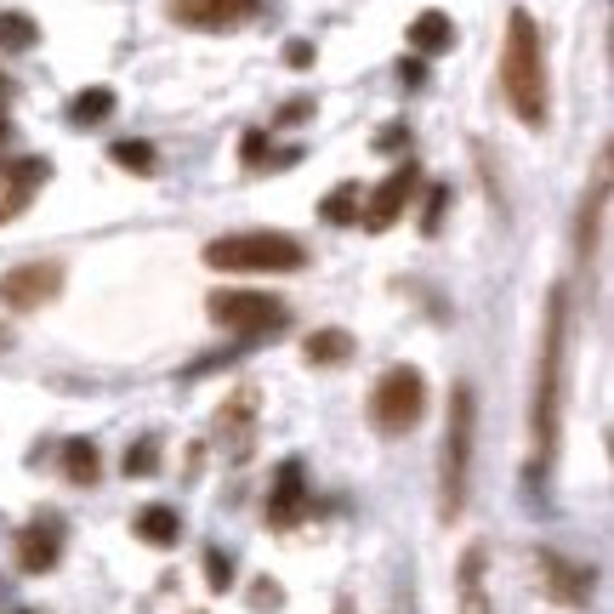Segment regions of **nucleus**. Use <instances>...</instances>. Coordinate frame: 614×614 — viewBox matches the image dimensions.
<instances>
[{"mask_svg": "<svg viewBox=\"0 0 614 614\" xmlns=\"http://www.w3.org/2000/svg\"><path fill=\"white\" fill-rule=\"evenodd\" d=\"M456 586H461V608H456V614H495V603H490V592H484V546H467V552H461Z\"/></svg>", "mask_w": 614, "mask_h": 614, "instance_id": "16", "label": "nucleus"}, {"mask_svg": "<svg viewBox=\"0 0 614 614\" xmlns=\"http://www.w3.org/2000/svg\"><path fill=\"white\" fill-rule=\"evenodd\" d=\"M239 160H245V171H256L262 160L273 165V136H267V131H245V143H239Z\"/></svg>", "mask_w": 614, "mask_h": 614, "instance_id": "27", "label": "nucleus"}, {"mask_svg": "<svg viewBox=\"0 0 614 614\" xmlns=\"http://www.w3.org/2000/svg\"><path fill=\"white\" fill-rule=\"evenodd\" d=\"M285 63H290V68H307V63H314V46H307V41H290V46H285Z\"/></svg>", "mask_w": 614, "mask_h": 614, "instance_id": "32", "label": "nucleus"}, {"mask_svg": "<svg viewBox=\"0 0 614 614\" xmlns=\"http://www.w3.org/2000/svg\"><path fill=\"white\" fill-rule=\"evenodd\" d=\"M177 12L188 29H233V23H245L262 12V0H177Z\"/></svg>", "mask_w": 614, "mask_h": 614, "instance_id": "13", "label": "nucleus"}, {"mask_svg": "<svg viewBox=\"0 0 614 614\" xmlns=\"http://www.w3.org/2000/svg\"><path fill=\"white\" fill-rule=\"evenodd\" d=\"M205 307H211V319L233 336H273V330L290 325V307L279 296H262V290H217Z\"/></svg>", "mask_w": 614, "mask_h": 614, "instance_id": "6", "label": "nucleus"}, {"mask_svg": "<svg viewBox=\"0 0 614 614\" xmlns=\"http://www.w3.org/2000/svg\"><path fill=\"white\" fill-rule=\"evenodd\" d=\"M501 91L512 114L524 125H546V57H540V29L529 12L506 18V52H501Z\"/></svg>", "mask_w": 614, "mask_h": 614, "instance_id": "2", "label": "nucleus"}, {"mask_svg": "<svg viewBox=\"0 0 614 614\" xmlns=\"http://www.w3.org/2000/svg\"><path fill=\"white\" fill-rule=\"evenodd\" d=\"M398 80H404V86H421V80H427V63H421V57L398 63Z\"/></svg>", "mask_w": 614, "mask_h": 614, "instance_id": "31", "label": "nucleus"}, {"mask_svg": "<svg viewBox=\"0 0 614 614\" xmlns=\"http://www.w3.org/2000/svg\"><path fill=\"white\" fill-rule=\"evenodd\" d=\"M603 211H608V154H597V177H592V194L580 205V256H597V233H603Z\"/></svg>", "mask_w": 614, "mask_h": 614, "instance_id": "14", "label": "nucleus"}, {"mask_svg": "<svg viewBox=\"0 0 614 614\" xmlns=\"http://www.w3.org/2000/svg\"><path fill=\"white\" fill-rule=\"evenodd\" d=\"M205 580H211V592H228L233 586V558L228 552H205Z\"/></svg>", "mask_w": 614, "mask_h": 614, "instance_id": "28", "label": "nucleus"}, {"mask_svg": "<svg viewBox=\"0 0 614 614\" xmlns=\"http://www.w3.org/2000/svg\"><path fill=\"white\" fill-rule=\"evenodd\" d=\"M205 262L217 273H296L307 262L301 239L279 228H251V233H222L205 245Z\"/></svg>", "mask_w": 614, "mask_h": 614, "instance_id": "4", "label": "nucleus"}, {"mask_svg": "<svg viewBox=\"0 0 614 614\" xmlns=\"http://www.w3.org/2000/svg\"><path fill=\"white\" fill-rule=\"evenodd\" d=\"M63 552V540H57V524H29L18 535V569L23 574H46Z\"/></svg>", "mask_w": 614, "mask_h": 614, "instance_id": "15", "label": "nucleus"}, {"mask_svg": "<svg viewBox=\"0 0 614 614\" xmlns=\"http://www.w3.org/2000/svg\"><path fill=\"white\" fill-rule=\"evenodd\" d=\"M63 290V267L57 262H23L12 273H0V301L18 307V314H34V307L57 301Z\"/></svg>", "mask_w": 614, "mask_h": 614, "instance_id": "7", "label": "nucleus"}, {"mask_svg": "<svg viewBox=\"0 0 614 614\" xmlns=\"http://www.w3.org/2000/svg\"><path fill=\"white\" fill-rule=\"evenodd\" d=\"M301 512H307V472H301V461H279L273 490H267V524L290 529V524H301Z\"/></svg>", "mask_w": 614, "mask_h": 614, "instance_id": "9", "label": "nucleus"}, {"mask_svg": "<svg viewBox=\"0 0 614 614\" xmlns=\"http://www.w3.org/2000/svg\"><path fill=\"white\" fill-rule=\"evenodd\" d=\"M149 472H160V443L154 438H143V443H131V450H125V478H149Z\"/></svg>", "mask_w": 614, "mask_h": 614, "instance_id": "25", "label": "nucleus"}, {"mask_svg": "<svg viewBox=\"0 0 614 614\" xmlns=\"http://www.w3.org/2000/svg\"><path fill=\"white\" fill-rule=\"evenodd\" d=\"M109 160L125 165V171H136V177H149V171H154V149H149V143H136V136H120V143L109 149Z\"/></svg>", "mask_w": 614, "mask_h": 614, "instance_id": "24", "label": "nucleus"}, {"mask_svg": "<svg viewBox=\"0 0 614 614\" xmlns=\"http://www.w3.org/2000/svg\"><path fill=\"white\" fill-rule=\"evenodd\" d=\"M34 41H41L34 18H23V12H0V52H29Z\"/></svg>", "mask_w": 614, "mask_h": 614, "instance_id": "23", "label": "nucleus"}, {"mask_svg": "<svg viewBox=\"0 0 614 614\" xmlns=\"http://www.w3.org/2000/svg\"><path fill=\"white\" fill-rule=\"evenodd\" d=\"M443 211H450V188L432 183L427 188V205H421V233H438L443 228Z\"/></svg>", "mask_w": 614, "mask_h": 614, "instance_id": "26", "label": "nucleus"}, {"mask_svg": "<svg viewBox=\"0 0 614 614\" xmlns=\"http://www.w3.org/2000/svg\"><path fill=\"white\" fill-rule=\"evenodd\" d=\"M319 217H325V222H336V228L359 222V183H336V188L325 194V205H319Z\"/></svg>", "mask_w": 614, "mask_h": 614, "instance_id": "22", "label": "nucleus"}, {"mask_svg": "<svg viewBox=\"0 0 614 614\" xmlns=\"http://www.w3.org/2000/svg\"><path fill=\"white\" fill-rule=\"evenodd\" d=\"M416 188H421V171H416V165H398V171H387V183L370 194V205H359L364 228H370V233H387V228L404 217V205L416 199Z\"/></svg>", "mask_w": 614, "mask_h": 614, "instance_id": "8", "label": "nucleus"}, {"mask_svg": "<svg viewBox=\"0 0 614 614\" xmlns=\"http://www.w3.org/2000/svg\"><path fill=\"white\" fill-rule=\"evenodd\" d=\"M279 603H285V592L273 586V580H256L251 586V608H279Z\"/></svg>", "mask_w": 614, "mask_h": 614, "instance_id": "29", "label": "nucleus"}, {"mask_svg": "<svg viewBox=\"0 0 614 614\" xmlns=\"http://www.w3.org/2000/svg\"><path fill=\"white\" fill-rule=\"evenodd\" d=\"M569 336H574V301L569 285H552L540 319V353H535V398H529V443L535 472L552 467L563 438V393H569Z\"/></svg>", "mask_w": 614, "mask_h": 614, "instance_id": "1", "label": "nucleus"}, {"mask_svg": "<svg viewBox=\"0 0 614 614\" xmlns=\"http://www.w3.org/2000/svg\"><path fill=\"white\" fill-rule=\"evenodd\" d=\"M450 46H456L450 12H421L416 23H409V52H416V57H438V52H450Z\"/></svg>", "mask_w": 614, "mask_h": 614, "instance_id": "17", "label": "nucleus"}, {"mask_svg": "<svg viewBox=\"0 0 614 614\" xmlns=\"http://www.w3.org/2000/svg\"><path fill=\"white\" fill-rule=\"evenodd\" d=\"M359 348H353V336L348 330H314V336H307V364H348Z\"/></svg>", "mask_w": 614, "mask_h": 614, "instance_id": "19", "label": "nucleus"}, {"mask_svg": "<svg viewBox=\"0 0 614 614\" xmlns=\"http://www.w3.org/2000/svg\"><path fill=\"white\" fill-rule=\"evenodd\" d=\"M535 563H540V580H546V592H552L558 603L580 608V603L592 597V569L569 563L563 552H552V546H540V552H535Z\"/></svg>", "mask_w": 614, "mask_h": 614, "instance_id": "10", "label": "nucleus"}, {"mask_svg": "<svg viewBox=\"0 0 614 614\" xmlns=\"http://www.w3.org/2000/svg\"><path fill=\"white\" fill-rule=\"evenodd\" d=\"M136 535H143L149 546H177V535H183L177 506H143L136 512Z\"/></svg>", "mask_w": 614, "mask_h": 614, "instance_id": "18", "label": "nucleus"}, {"mask_svg": "<svg viewBox=\"0 0 614 614\" xmlns=\"http://www.w3.org/2000/svg\"><path fill=\"white\" fill-rule=\"evenodd\" d=\"M63 472H68V484H97V443H86V438H68L63 443Z\"/></svg>", "mask_w": 614, "mask_h": 614, "instance_id": "20", "label": "nucleus"}, {"mask_svg": "<svg viewBox=\"0 0 614 614\" xmlns=\"http://www.w3.org/2000/svg\"><path fill=\"white\" fill-rule=\"evenodd\" d=\"M472 438H478V398L467 382L450 387V421H443V450H438V518L456 524L467 512L472 490Z\"/></svg>", "mask_w": 614, "mask_h": 614, "instance_id": "3", "label": "nucleus"}, {"mask_svg": "<svg viewBox=\"0 0 614 614\" xmlns=\"http://www.w3.org/2000/svg\"><path fill=\"white\" fill-rule=\"evenodd\" d=\"M421 416H427V382H421V370L416 364H393L382 382H375V393H370V421H375V432L404 438Z\"/></svg>", "mask_w": 614, "mask_h": 614, "instance_id": "5", "label": "nucleus"}, {"mask_svg": "<svg viewBox=\"0 0 614 614\" xmlns=\"http://www.w3.org/2000/svg\"><path fill=\"white\" fill-rule=\"evenodd\" d=\"M307 114H314V102L296 97V102H285V109H279V125H296V120H307Z\"/></svg>", "mask_w": 614, "mask_h": 614, "instance_id": "30", "label": "nucleus"}, {"mask_svg": "<svg viewBox=\"0 0 614 614\" xmlns=\"http://www.w3.org/2000/svg\"><path fill=\"white\" fill-rule=\"evenodd\" d=\"M52 160H18V165H0V222H12L23 205L34 199V188L46 183Z\"/></svg>", "mask_w": 614, "mask_h": 614, "instance_id": "12", "label": "nucleus"}, {"mask_svg": "<svg viewBox=\"0 0 614 614\" xmlns=\"http://www.w3.org/2000/svg\"><path fill=\"white\" fill-rule=\"evenodd\" d=\"M109 114H114V91L109 86H91V91H80L75 102H68V120H75V125H97Z\"/></svg>", "mask_w": 614, "mask_h": 614, "instance_id": "21", "label": "nucleus"}, {"mask_svg": "<svg viewBox=\"0 0 614 614\" xmlns=\"http://www.w3.org/2000/svg\"><path fill=\"white\" fill-rule=\"evenodd\" d=\"M217 438H222V450L233 461H245L251 456V438H256V393H233L222 409H217Z\"/></svg>", "mask_w": 614, "mask_h": 614, "instance_id": "11", "label": "nucleus"}]
</instances>
